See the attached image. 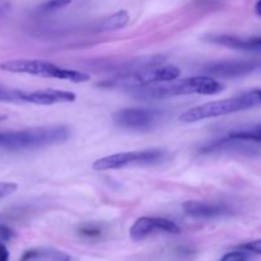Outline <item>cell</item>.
<instances>
[{"mask_svg": "<svg viewBox=\"0 0 261 261\" xmlns=\"http://www.w3.org/2000/svg\"><path fill=\"white\" fill-rule=\"evenodd\" d=\"M223 84L211 75L189 76V78L175 79L165 83L149 84L132 89L130 94L138 99H161L175 96H186V94H203L213 96L223 91Z\"/></svg>", "mask_w": 261, "mask_h": 261, "instance_id": "6da1fadb", "label": "cell"}, {"mask_svg": "<svg viewBox=\"0 0 261 261\" xmlns=\"http://www.w3.org/2000/svg\"><path fill=\"white\" fill-rule=\"evenodd\" d=\"M70 130L63 125L24 130H0V148L7 150L37 149L68 140Z\"/></svg>", "mask_w": 261, "mask_h": 261, "instance_id": "7a4b0ae2", "label": "cell"}, {"mask_svg": "<svg viewBox=\"0 0 261 261\" xmlns=\"http://www.w3.org/2000/svg\"><path fill=\"white\" fill-rule=\"evenodd\" d=\"M181 75V70L175 65H154L140 68L137 70H130L120 73L117 75L107 78L99 82L97 86L107 89H132L140 87L149 86V84L165 83L177 79Z\"/></svg>", "mask_w": 261, "mask_h": 261, "instance_id": "3957f363", "label": "cell"}, {"mask_svg": "<svg viewBox=\"0 0 261 261\" xmlns=\"http://www.w3.org/2000/svg\"><path fill=\"white\" fill-rule=\"evenodd\" d=\"M257 105H260V101L257 91L255 89V91L246 92V93L231 97V98L199 105L182 112L178 116V120L182 122H198L205 119H214V117L226 116V115L236 114L240 111H246Z\"/></svg>", "mask_w": 261, "mask_h": 261, "instance_id": "277c9868", "label": "cell"}, {"mask_svg": "<svg viewBox=\"0 0 261 261\" xmlns=\"http://www.w3.org/2000/svg\"><path fill=\"white\" fill-rule=\"evenodd\" d=\"M0 69L8 73L60 79V81L71 82V83H84L91 79L88 74L82 73V71L61 68L48 61L35 60V59H17V60L4 61L0 64Z\"/></svg>", "mask_w": 261, "mask_h": 261, "instance_id": "5b68a950", "label": "cell"}, {"mask_svg": "<svg viewBox=\"0 0 261 261\" xmlns=\"http://www.w3.org/2000/svg\"><path fill=\"white\" fill-rule=\"evenodd\" d=\"M170 157L168 152L163 149H144L134 152H122L107 155L94 161L92 167L96 171L122 170L126 167H140V166H158L162 165Z\"/></svg>", "mask_w": 261, "mask_h": 261, "instance_id": "8992f818", "label": "cell"}, {"mask_svg": "<svg viewBox=\"0 0 261 261\" xmlns=\"http://www.w3.org/2000/svg\"><path fill=\"white\" fill-rule=\"evenodd\" d=\"M163 117V112L155 109H124L115 114L114 119L119 126L135 132L153 129Z\"/></svg>", "mask_w": 261, "mask_h": 261, "instance_id": "52a82bcc", "label": "cell"}, {"mask_svg": "<svg viewBox=\"0 0 261 261\" xmlns=\"http://www.w3.org/2000/svg\"><path fill=\"white\" fill-rule=\"evenodd\" d=\"M260 68L256 60H221L208 63L201 68L203 73L217 78H241L254 73Z\"/></svg>", "mask_w": 261, "mask_h": 261, "instance_id": "ba28073f", "label": "cell"}, {"mask_svg": "<svg viewBox=\"0 0 261 261\" xmlns=\"http://www.w3.org/2000/svg\"><path fill=\"white\" fill-rule=\"evenodd\" d=\"M166 232V233H180V227L175 222L158 217H142L137 219L130 228V237L133 241H142L154 232Z\"/></svg>", "mask_w": 261, "mask_h": 261, "instance_id": "9c48e42d", "label": "cell"}, {"mask_svg": "<svg viewBox=\"0 0 261 261\" xmlns=\"http://www.w3.org/2000/svg\"><path fill=\"white\" fill-rule=\"evenodd\" d=\"M23 103L41 105V106H50L56 103H70L75 102L76 96L73 92L61 91V89H38L33 92L23 91Z\"/></svg>", "mask_w": 261, "mask_h": 261, "instance_id": "30bf717a", "label": "cell"}, {"mask_svg": "<svg viewBox=\"0 0 261 261\" xmlns=\"http://www.w3.org/2000/svg\"><path fill=\"white\" fill-rule=\"evenodd\" d=\"M182 209L185 214L193 218H218L232 214V209L226 204L205 203L198 200L185 201Z\"/></svg>", "mask_w": 261, "mask_h": 261, "instance_id": "8fae6325", "label": "cell"}, {"mask_svg": "<svg viewBox=\"0 0 261 261\" xmlns=\"http://www.w3.org/2000/svg\"><path fill=\"white\" fill-rule=\"evenodd\" d=\"M205 40L212 43H216V45L233 48V50L259 51V53H261V36L239 37V36L231 35H212L205 37Z\"/></svg>", "mask_w": 261, "mask_h": 261, "instance_id": "7c38bea8", "label": "cell"}, {"mask_svg": "<svg viewBox=\"0 0 261 261\" xmlns=\"http://www.w3.org/2000/svg\"><path fill=\"white\" fill-rule=\"evenodd\" d=\"M129 13L126 10H119L109 17L101 20H97L92 27L96 32H109V31H117L124 28L129 23Z\"/></svg>", "mask_w": 261, "mask_h": 261, "instance_id": "4fadbf2b", "label": "cell"}, {"mask_svg": "<svg viewBox=\"0 0 261 261\" xmlns=\"http://www.w3.org/2000/svg\"><path fill=\"white\" fill-rule=\"evenodd\" d=\"M69 256L58 250H30L20 261H68Z\"/></svg>", "mask_w": 261, "mask_h": 261, "instance_id": "5bb4252c", "label": "cell"}, {"mask_svg": "<svg viewBox=\"0 0 261 261\" xmlns=\"http://www.w3.org/2000/svg\"><path fill=\"white\" fill-rule=\"evenodd\" d=\"M22 89H10L0 87V102H10V103H23Z\"/></svg>", "mask_w": 261, "mask_h": 261, "instance_id": "9a60e30c", "label": "cell"}, {"mask_svg": "<svg viewBox=\"0 0 261 261\" xmlns=\"http://www.w3.org/2000/svg\"><path fill=\"white\" fill-rule=\"evenodd\" d=\"M239 249L247 252H252V254L261 255V240H255V241H250L246 242V244L240 245Z\"/></svg>", "mask_w": 261, "mask_h": 261, "instance_id": "2e32d148", "label": "cell"}, {"mask_svg": "<svg viewBox=\"0 0 261 261\" xmlns=\"http://www.w3.org/2000/svg\"><path fill=\"white\" fill-rule=\"evenodd\" d=\"M18 189V185L14 182H0V199L12 195Z\"/></svg>", "mask_w": 261, "mask_h": 261, "instance_id": "e0dca14e", "label": "cell"}, {"mask_svg": "<svg viewBox=\"0 0 261 261\" xmlns=\"http://www.w3.org/2000/svg\"><path fill=\"white\" fill-rule=\"evenodd\" d=\"M73 0H47V2L43 4V9L45 10H55V9H61V8L69 5Z\"/></svg>", "mask_w": 261, "mask_h": 261, "instance_id": "ac0fdd59", "label": "cell"}, {"mask_svg": "<svg viewBox=\"0 0 261 261\" xmlns=\"http://www.w3.org/2000/svg\"><path fill=\"white\" fill-rule=\"evenodd\" d=\"M246 260H247V256L244 252V250H242V251L228 252V254L224 255V256L219 261H246Z\"/></svg>", "mask_w": 261, "mask_h": 261, "instance_id": "d6986e66", "label": "cell"}, {"mask_svg": "<svg viewBox=\"0 0 261 261\" xmlns=\"http://www.w3.org/2000/svg\"><path fill=\"white\" fill-rule=\"evenodd\" d=\"M14 236L15 232L12 228L0 223V241H10L12 239H14Z\"/></svg>", "mask_w": 261, "mask_h": 261, "instance_id": "ffe728a7", "label": "cell"}, {"mask_svg": "<svg viewBox=\"0 0 261 261\" xmlns=\"http://www.w3.org/2000/svg\"><path fill=\"white\" fill-rule=\"evenodd\" d=\"M81 233L83 234V236H87V237H94V236H98L101 232H99V229L87 227V228H82L81 229Z\"/></svg>", "mask_w": 261, "mask_h": 261, "instance_id": "44dd1931", "label": "cell"}, {"mask_svg": "<svg viewBox=\"0 0 261 261\" xmlns=\"http://www.w3.org/2000/svg\"><path fill=\"white\" fill-rule=\"evenodd\" d=\"M0 261H9V251L2 241H0Z\"/></svg>", "mask_w": 261, "mask_h": 261, "instance_id": "7402d4cb", "label": "cell"}, {"mask_svg": "<svg viewBox=\"0 0 261 261\" xmlns=\"http://www.w3.org/2000/svg\"><path fill=\"white\" fill-rule=\"evenodd\" d=\"M255 10L259 15H261V0H257V3L255 4Z\"/></svg>", "mask_w": 261, "mask_h": 261, "instance_id": "603a6c76", "label": "cell"}, {"mask_svg": "<svg viewBox=\"0 0 261 261\" xmlns=\"http://www.w3.org/2000/svg\"><path fill=\"white\" fill-rule=\"evenodd\" d=\"M257 91V96H259V101H260V105H261V89H256Z\"/></svg>", "mask_w": 261, "mask_h": 261, "instance_id": "cb8c5ba5", "label": "cell"}, {"mask_svg": "<svg viewBox=\"0 0 261 261\" xmlns=\"http://www.w3.org/2000/svg\"><path fill=\"white\" fill-rule=\"evenodd\" d=\"M7 119V116H5V115H0V121H3V120H5Z\"/></svg>", "mask_w": 261, "mask_h": 261, "instance_id": "d4e9b609", "label": "cell"}]
</instances>
